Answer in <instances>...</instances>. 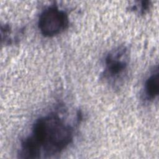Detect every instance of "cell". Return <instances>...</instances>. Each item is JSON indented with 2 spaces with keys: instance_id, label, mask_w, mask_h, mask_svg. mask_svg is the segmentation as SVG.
<instances>
[{
  "instance_id": "3",
  "label": "cell",
  "mask_w": 159,
  "mask_h": 159,
  "mask_svg": "<svg viewBox=\"0 0 159 159\" xmlns=\"http://www.w3.org/2000/svg\"><path fill=\"white\" fill-rule=\"evenodd\" d=\"M68 24L67 13L56 5H51L43 10L38 20L39 29L45 37H52L61 34Z\"/></svg>"
},
{
  "instance_id": "5",
  "label": "cell",
  "mask_w": 159,
  "mask_h": 159,
  "mask_svg": "<svg viewBox=\"0 0 159 159\" xmlns=\"http://www.w3.org/2000/svg\"><path fill=\"white\" fill-rule=\"evenodd\" d=\"M12 30L13 29L9 25L1 26L2 41H4L5 44L15 43L20 39L21 35H23V29L20 28L15 32Z\"/></svg>"
},
{
  "instance_id": "4",
  "label": "cell",
  "mask_w": 159,
  "mask_h": 159,
  "mask_svg": "<svg viewBox=\"0 0 159 159\" xmlns=\"http://www.w3.org/2000/svg\"><path fill=\"white\" fill-rule=\"evenodd\" d=\"M159 93V73L157 66L146 79L144 83V99L152 101L156 99Z\"/></svg>"
},
{
  "instance_id": "2",
  "label": "cell",
  "mask_w": 159,
  "mask_h": 159,
  "mask_svg": "<svg viewBox=\"0 0 159 159\" xmlns=\"http://www.w3.org/2000/svg\"><path fill=\"white\" fill-rule=\"evenodd\" d=\"M130 51L125 45H118L108 52L104 58L102 79L114 88L125 79L129 68Z\"/></svg>"
},
{
  "instance_id": "6",
  "label": "cell",
  "mask_w": 159,
  "mask_h": 159,
  "mask_svg": "<svg viewBox=\"0 0 159 159\" xmlns=\"http://www.w3.org/2000/svg\"><path fill=\"white\" fill-rule=\"evenodd\" d=\"M151 6L150 2L148 1H142L139 2L138 4L134 5L131 7V9L138 12L140 14H144L148 11Z\"/></svg>"
},
{
  "instance_id": "1",
  "label": "cell",
  "mask_w": 159,
  "mask_h": 159,
  "mask_svg": "<svg viewBox=\"0 0 159 159\" xmlns=\"http://www.w3.org/2000/svg\"><path fill=\"white\" fill-rule=\"evenodd\" d=\"M74 137L73 127L56 112L37 119L30 135L21 141L19 152L24 158L50 157L65 150Z\"/></svg>"
}]
</instances>
